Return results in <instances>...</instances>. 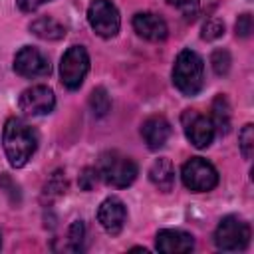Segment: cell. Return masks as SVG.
Returning <instances> with one entry per match:
<instances>
[{"instance_id":"6da1fadb","label":"cell","mask_w":254,"mask_h":254,"mask_svg":"<svg viewBox=\"0 0 254 254\" xmlns=\"http://www.w3.org/2000/svg\"><path fill=\"white\" fill-rule=\"evenodd\" d=\"M2 143H4V153L8 157V163L12 167L20 169L36 153V149H38V133L24 119L10 117L6 121V125H4Z\"/></svg>"},{"instance_id":"7a4b0ae2","label":"cell","mask_w":254,"mask_h":254,"mask_svg":"<svg viewBox=\"0 0 254 254\" xmlns=\"http://www.w3.org/2000/svg\"><path fill=\"white\" fill-rule=\"evenodd\" d=\"M173 83L183 95H196L204 85L202 58L192 50H183L173 65Z\"/></svg>"},{"instance_id":"3957f363","label":"cell","mask_w":254,"mask_h":254,"mask_svg":"<svg viewBox=\"0 0 254 254\" xmlns=\"http://www.w3.org/2000/svg\"><path fill=\"white\" fill-rule=\"evenodd\" d=\"M97 175L111 187L125 189L137 179V165L133 159L117 153L105 151L97 163Z\"/></svg>"},{"instance_id":"277c9868","label":"cell","mask_w":254,"mask_h":254,"mask_svg":"<svg viewBox=\"0 0 254 254\" xmlns=\"http://www.w3.org/2000/svg\"><path fill=\"white\" fill-rule=\"evenodd\" d=\"M250 242V224L234 214L224 216L214 230V244L218 250L236 252L244 250Z\"/></svg>"},{"instance_id":"5b68a950","label":"cell","mask_w":254,"mask_h":254,"mask_svg":"<svg viewBox=\"0 0 254 254\" xmlns=\"http://www.w3.org/2000/svg\"><path fill=\"white\" fill-rule=\"evenodd\" d=\"M181 179H183V185L192 192H206L218 185L216 169L202 157L189 159L181 169Z\"/></svg>"},{"instance_id":"8992f818","label":"cell","mask_w":254,"mask_h":254,"mask_svg":"<svg viewBox=\"0 0 254 254\" xmlns=\"http://www.w3.org/2000/svg\"><path fill=\"white\" fill-rule=\"evenodd\" d=\"M89 71V54L83 46H71L60 62V77L67 89H77Z\"/></svg>"},{"instance_id":"52a82bcc","label":"cell","mask_w":254,"mask_h":254,"mask_svg":"<svg viewBox=\"0 0 254 254\" xmlns=\"http://www.w3.org/2000/svg\"><path fill=\"white\" fill-rule=\"evenodd\" d=\"M87 20L93 32L101 38H113L119 32V10L111 0H93L87 8Z\"/></svg>"},{"instance_id":"ba28073f","label":"cell","mask_w":254,"mask_h":254,"mask_svg":"<svg viewBox=\"0 0 254 254\" xmlns=\"http://www.w3.org/2000/svg\"><path fill=\"white\" fill-rule=\"evenodd\" d=\"M181 121H183V129H185L187 139L196 149H204V147H208L212 143V139H214L216 133H214V127H212V123H210L208 117L200 115L194 109H187L183 113Z\"/></svg>"},{"instance_id":"9c48e42d","label":"cell","mask_w":254,"mask_h":254,"mask_svg":"<svg viewBox=\"0 0 254 254\" xmlns=\"http://www.w3.org/2000/svg\"><path fill=\"white\" fill-rule=\"evenodd\" d=\"M18 105L26 115H46L54 111L56 95L48 85H32L22 91Z\"/></svg>"},{"instance_id":"30bf717a","label":"cell","mask_w":254,"mask_h":254,"mask_svg":"<svg viewBox=\"0 0 254 254\" xmlns=\"http://www.w3.org/2000/svg\"><path fill=\"white\" fill-rule=\"evenodd\" d=\"M50 69V60L32 46H24L14 58V71L22 77H44Z\"/></svg>"},{"instance_id":"8fae6325","label":"cell","mask_w":254,"mask_h":254,"mask_svg":"<svg viewBox=\"0 0 254 254\" xmlns=\"http://www.w3.org/2000/svg\"><path fill=\"white\" fill-rule=\"evenodd\" d=\"M97 220L105 228V232H109L113 236L119 234L127 220V208H125L123 200L117 196L105 198L97 208Z\"/></svg>"},{"instance_id":"7c38bea8","label":"cell","mask_w":254,"mask_h":254,"mask_svg":"<svg viewBox=\"0 0 254 254\" xmlns=\"http://www.w3.org/2000/svg\"><path fill=\"white\" fill-rule=\"evenodd\" d=\"M133 28L141 38H145L149 42H163L167 38V34H169L167 22L161 16L153 14V12L135 14L133 16Z\"/></svg>"},{"instance_id":"4fadbf2b","label":"cell","mask_w":254,"mask_h":254,"mask_svg":"<svg viewBox=\"0 0 254 254\" xmlns=\"http://www.w3.org/2000/svg\"><path fill=\"white\" fill-rule=\"evenodd\" d=\"M141 137L151 151H159L171 137V123L163 115H153L141 125Z\"/></svg>"},{"instance_id":"5bb4252c","label":"cell","mask_w":254,"mask_h":254,"mask_svg":"<svg viewBox=\"0 0 254 254\" xmlns=\"http://www.w3.org/2000/svg\"><path fill=\"white\" fill-rule=\"evenodd\" d=\"M157 250L159 252H165V254H185V252H190L194 248V240L189 232H183V230H161L157 234Z\"/></svg>"},{"instance_id":"9a60e30c","label":"cell","mask_w":254,"mask_h":254,"mask_svg":"<svg viewBox=\"0 0 254 254\" xmlns=\"http://www.w3.org/2000/svg\"><path fill=\"white\" fill-rule=\"evenodd\" d=\"M149 179L159 190H163V192L173 190V187H175V167H173V163L165 157L157 159L149 169Z\"/></svg>"},{"instance_id":"2e32d148","label":"cell","mask_w":254,"mask_h":254,"mask_svg":"<svg viewBox=\"0 0 254 254\" xmlns=\"http://www.w3.org/2000/svg\"><path fill=\"white\" fill-rule=\"evenodd\" d=\"M30 32L42 40H62L65 36L64 24H60L58 20H54L50 16H42V18L34 20L30 24Z\"/></svg>"},{"instance_id":"e0dca14e","label":"cell","mask_w":254,"mask_h":254,"mask_svg":"<svg viewBox=\"0 0 254 254\" xmlns=\"http://www.w3.org/2000/svg\"><path fill=\"white\" fill-rule=\"evenodd\" d=\"M230 103L224 95H216L212 101V117L210 123L214 127V133L226 135L230 131Z\"/></svg>"},{"instance_id":"ac0fdd59","label":"cell","mask_w":254,"mask_h":254,"mask_svg":"<svg viewBox=\"0 0 254 254\" xmlns=\"http://www.w3.org/2000/svg\"><path fill=\"white\" fill-rule=\"evenodd\" d=\"M89 107H91V111H93L95 117H103V115L109 113V109H111V99H109L105 87H95V89L91 91V95H89Z\"/></svg>"},{"instance_id":"d6986e66","label":"cell","mask_w":254,"mask_h":254,"mask_svg":"<svg viewBox=\"0 0 254 254\" xmlns=\"http://www.w3.org/2000/svg\"><path fill=\"white\" fill-rule=\"evenodd\" d=\"M238 145H240V151H242V157L244 159H250L252 153H254V127L252 123H246L238 135Z\"/></svg>"},{"instance_id":"ffe728a7","label":"cell","mask_w":254,"mask_h":254,"mask_svg":"<svg viewBox=\"0 0 254 254\" xmlns=\"http://www.w3.org/2000/svg\"><path fill=\"white\" fill-rule=\"evenodd\" d=\"M83 236H85L83 222L81 220H75L69 226V230H67V248L71 252H79L81 250V244H83Z\"/></svg>"},{"instance_id":"44dd1931","label":"cell","mask_w":254,"mask_h":254,"mask_svg":"<svg viewBox=\"0 0 254 254\" xmlns=\"http://www.w3.org/2000/svg\"><path fill=\"white\" fill-rule=\"evenodd\" d=\"M210 64H212V69H214L216 75H226L228 69H230L232 60H230V54L226 50H216L210 56Z\"/></svg>"},{"instance_id":"7402d4cb","label":"cell","mask_w":254,"mask_h":254,"mask_svg":"<svg viewBox=\"0 0 254 254\" xmlns=\"http://www.w3.org/2000/svg\"><path fill=\"white\" fill-rule=\"evenodd\" d=\"M224 34V24H222V20H218V18H212V20H208L204 26H202V38L204 40H216V38H220Z\"/></svg>"},{"instance_id":"603a6c76","label":"cell","mask_w":254,"mask_h":254,"mask_svg":"<svg viewBox=\"0 0 254 254\" xmlns=\"http://www.w3.org/2000/svg\"><path fill=\"white\" fill-rule=\"evenodd\" d=\"M97 179H99L97 169L87 167V169H83V171H81V175H79V187H81L83 190H91V189H93V185L97 183Z\"/></svg>"},{"instance_id":"cb8c5ba5","label":"cell","mask_w":254,"mask_h":254,"mask_svg":"<svg viewBox=\"0 0 254 254\" xmlns=\"http://www.w3.org/2000/svg\"><path fill=\"white\" fill-rule=\"evenodd\" d=\"M236 36L240 38H248L250 32H252V16L250 14H240L238 20H236Z\"/></svg>"},{"instance_id":"d4e9b609","label":"cell","mask_w":254,"mask_h":254,"mask_svg":"<svg viewBox=\"0 0 254 254\" xmlns=\"http://www.w3.org/2000/svg\"><path fill=\"white\" fill-rule=\"evenodd\" d=\"M171 6H175V8H179V10H183V12H194L196 10V6H198V2L200 0H167Z\"/></svg>"},{"instance_id":"484cf974","label":"cell","mask_w":254,"mask_h":254,"mask_svg":"<svg viewBox=\"0 0 254 254\" xmlns=\"http://www.w3.org/2000/svg\"><path fill=\"white\" fill-rule=\"evenodd\" d=\"M18 2V8L20 10H24V12H34V10H38L42 4H46V2H50V0H16Z\"/></svg>"},{"instance_id":"4316f807","label":"cell","mask_w":254,"mask_h":254,"mask_svg":"<svg viewBox=\"0 0 254 254\" xmlns=\"http://www.w3.org/2000/svg\"><path fill=\"white\" fill-rule=\"evenodd\" d=\"M0 244H2V240H0Z\"/></svg>"}]
</instances>
